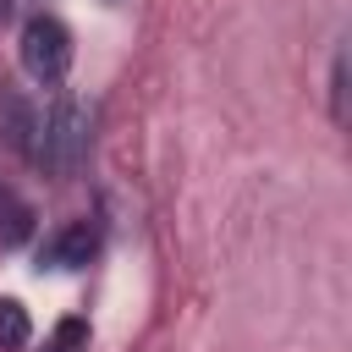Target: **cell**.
I'll use <instances>...</instances> for the list:
<instances>
[{
	"instance_id": "6da1fadb",
	"label": "cell",
	"mask_w": 352,
	"mask_h": 352,
	"mask_svg": "<svg viewBox=\"0 0 352 352\" xmlns=\"http://www.w3.org/2000/svg\"><path fill=\"white\" fill-rule=\"evenodd\" d=\"M88 143H94V126H88V110L60 94L50 104V116L38 121V143H33V160L50 170V176H77L82 160H88Z\"/></svg>"
},
{
	"instance_id": "7a4b0ae2",
	"label": "cell",
	"mask_w": 352,
	"mask_h": 352,
	"mask_svg": "<svg viewBox=\"0 0 352 352\" xmlns=\"http://www.w3.org/2000/svg\"><path fill=\"white\" fill-rule=\"evenodd\" d=\"M22 66L38 82H60L66 77V66H72V33H66L60 16H44L38 11V16L22 22Z\"/></svg>"
},
{
	"instance_id": "3957f363",
	"label": "cell",
	"mask_w": 352,
	"mask_h": 352,
	"mask_svg": "<svg viewBox=\"0 0 352 352\" xmlns=\"http://www.w3.org/2000/svg\"><path fill=\"white\" fill-rule=\"evenodd\" d=\"M99 242H104V226H99L94 214L66 220V226L38 248V264H44V270H82V264H94Z\"/></svg>"
},
{
	"instance_id": "277c9868",
	"label": "cell",
	"mask_w": 352,
	"mask_h": 352,
	"mask_svg": "<svg viewBox=\"0 0 352 352\" xmlns=\"http://www.w3.org/2000/svg\"><path fill=\"white\" fill-rule=\"evenodd\" d=\"M0 143L16 148L22 160H33V143H38V110L6 82H0Z\"/></svg>"
},
{
	"instance_id": "5b68a950",
	"label": "cell",
	"mask_w": 352,
	"mask_h": 352,
	"mask_svg": "<svg viewBox=\"0 0 352 352\" xmlns=\"http://www.w3.org/2000/svg\"><path fill=\"white\" fill-rule=\"evenodd\" d=\"M33 341V319L16 297H0V352H22Z\"/></svg>"
},
{
	"instance_id": "8992f818",
	"label": "cell",
	"mask_w": 352,
	"mask_h": 352,
	"mask_svg": "<svg viewBox=\"0 0 352 352\" xmlns=\"http://www.w3.org/2000/svg\"><path fill=\"white\" fill-rule=\"evenodd\" d=\"M28 231H33V209L28 204H6L0 209V248H16Z\"/></svg>"
},
{
	"instance_id": "52a82bcc",
	"label": "cell",
	"mask_w": 352,
	"mask_h": 352,
	"mask_svg": "<svg viewBox=\"0 0 352 352\" xmlns=\"http://www.w3.org/2000/svg\"><path fill=\"white\" fill-rule=\"evenodd\" d=\"M330 121H346V50L330 55Z\"/></svg>"
},
{
	"instance_id": "ba28073f",
	"label": "cell",
	"mask_w": 352,
	"mask_h": 352,
	"mask_svg": "<svg viewBox=\"0 0 352 352\" xmlns=\"http://www.w3.org/2000/svg\"><path fill=\"white\" fill-rule=\"evenodd\" d=\"M82 341H88V324H82V319H66V324L55 330L50 352H72V346H82Z\"/></svg>"
},
{
	"instance_id": "9c48e42d",
	"label": "cell",
	"mask_w": 352,
	"mask_h": 352,
	"mask_svg": "<svg viewBox=\"0 0 352 352\" xmlns=\"http://www.w3.org/2000/svg\"><path fill=\"white\" fill-rule=\"evenodd\" d=\"M6 204H11V198H6V187H0V209H6Z\"/></svg>"
}]
</instances>
